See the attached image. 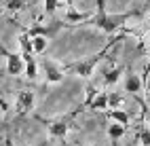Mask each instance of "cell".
Listing matches in <instances>:
<instances>
[{
    "instance_id": "obj_1",
    "label": "cell",
    "mask_w": 150,
    "mask_h": 146,
    "mask_svg": "<svg viewBox=\"0 0 150 146\" xmlns=\"http://www.w3.org/2000/svg\"><path fill=\"white\" fill-rule=\"evenodd\" d=\"M121 40H125V34H116L114 38H110V40L104 45L102 51H97V53H93V55H89V57H85V60H78V62H74V64L64 66V72H72V74H76V76H81V79H91V74H93V70H95V66H97V64L110 53V49H112L114 45H118Z\"/></svg>"
},
{
    "instance_id": "obj_2",
    "label": "cell",
    "mask_w": 150,
    "mask_h": 146,
    "mask_svg": "<svg viewBox=\"0 0 150 146\" xmlns=\"http://www.w3.org/2000/svg\"><path fill=\"white\" fill-rule=\"evenodd\" d=\"M137 13H108L106 11V2L104 0H97V11L95 15H91L87 23H93L95 28H99L104 34H114L116 30H121V28L129 21L131 17H135Z\"/></svg>"
},
{
    "instance_id": "obj_3",
    "label": "cell",
    "mask_w": 150,
    "mask_h": 146,
    "mask_svg": "<svg viewBox=\"0 0 150 146\" xmlns=\"http://www.w3.org/2000/svg\"><path fill=\"white\" fill-rule=\"evenodd\" d=\"M81 110H85V108H78V110L70 112V114H66V116H59V119L45 121L47 129H49V135H51L53 140H62V138H66V133L70 131V127H72V119H74V116L81 112Z\"/></svg>"
},
{
    "instance_id": "obj_4",
    "label": "cell",
    "mask_w": 150,
    "mask_h": 146,
    "mask_svg": "<svg viewBox=\"0 0 150 146\" xmlns=\"http://www.w3.org/2000/svg\"><path fill=\"white\" fill-rule=\"evenodd\" d=\"M62 28H72L70 23H64V21H51V23H47V26H32L30 28V30H25L28 32V36L32 38V36H45V38H49V40H51V38H55L57 34H59V30H62Z\"/></svg>"
},
{
    "instance_id": "obj_5",
    "label": "cell",
    "mask_w": 150,
    "mask_h": 146,
    "mask_svg": "<svg viewBox=\"0 0 150 146\" xmlns=\"http://www.w3.org/2000/svg\"><path fill=\"white\" fill-rule=\"evenodd\" d=\"M0 53H2V57L6 60V72L8 74H13V76L23 74V60H21V55H19V53H11L2 43H0Z\"/></svg>"
},
{
    "instance_id": "obj_6",
    "label": "cell",
    "mask_w": 150,
    "mask_h": 146,
    "mask_svg": "<svg viewBox=\"0 0 150 146\" xmlns=\"http://www.w3.org/2000/svg\"><path fill=\"white\" fill-rule=\"evenodd\" d=\"M34 110V91H28V89H21L15 97V112L17 114H30Z\"/></svg>"
},
{
    "instance_id": "obj_7",
    "label": "cell",
    "mask_w": 150,
    "mask_h": 146,
    "mask_svg": "<svg viewBox=\"0 0 150 146\" xmlns=\"http://www.w3.org/2000/svg\"><path fill=\"white\" fill-rule=\"evenodd\" d=\"M42 68H45V74H47V81L49 83H62L64 81V76H66L64 66H59L57 62L45 57V60H42Z\"/></svg>"
},
{
    "instance_id": "obj_8",
    "label": "cell",
    "mask_w": 150,
    "mask_h": 146,
    "mask_svg": "<svg viewBox=\"0 0 150 146\" xmlns=\"http://www.w3.org/2000/svg\"><path fill=\"white\" fill-rule=\"evenodd\" d=\"M64 19H66V23H70V26H76V23H87L89 19H91V13H78L76 9H74V4H68Z\"/></svg>"
},
{
    "instance_id": "obj_9",
    "label": "cell",
    "mask_w": 150,
    "mask_h": 146,
    "mask_svg": "<svg viewBox=\"0 0 150 146\" xmlns=\"http://www.w3.org/2000/svg\"><path fill=\"white\" fill-rule=\"evenodd\" d=\"M17 40H19V49H21V53H19V55H21V60H23V64H25V62H30V60L34 57V51H32V40H30V36H28V32H25V30L19 34Z\"/></svg>"
},
{
    "instance_id": "obj_10",
    "label": "cell",
    "mask_w": 150,
    "mask_h": 146,
    "mask_svg": "<svg viewBox=\"0 0 150 146\" xmlns=\"http://www.w3.org/2000/svg\"><path fill=\"white\" fill-rule=\"evenodd\" d=\"M142 87H144V83H142V79H139L137 74L129 72V74L125 76V91H127V93L137 95L139 91H142Z\"/></svg>"
},
{
    "instance_id": "obj_11",
    "label": "cell",
    "mask_w": 150,
    "mask_h": 146,
    "mask_svg": "<svg viewBox=\"0 0 150 146\" xmlns=\"http://www.w3.org/2000/svg\"><path fill=\"white\" fill-rule=\"evenodd\" d=\"M106 116L112 123H118V125H123V127H127L129 123H131V116H129V112L121 110V108H112V110H104Z\"/></svg>"
},
{
    "instance_id": "obj_12",
    "label": "cell",
    "mask_w": 150,
    "mask_h": 146,
    "mask_svg": "<svg viewBox=\"0 0 150 146\" xmlns=\"http://www.w3.org/2000/svg\"><path fill=\"white\" fill-rule=\"evenodd\" d=\"M89 108L99 110V112L108 110V93H106V91H97V95L93 97V102L89 104Z\"/></svg>"
},
{
    "instance_id": "obj_13",
    "label": "cell",
    "mask_w": 150,
    "mask_h": 146,
    "mask_svg": "<svg viewBox=\"0 0 150 146\" xmlns=\"http://www.w3.org/2000/svg\"><path fill=\"white\" fill-rule=\"evenodd\" d=\"M30 40H32V51H34V55H36V53H45L47 47H49V38H45V36H32Z\"/></svg>"
},
{
    "instance_id": "obj_14",
    "label": "cell",
    "mask_w": 150,
    "mask_h": 146,
    "mask_svg": "<svg viewBox=\"0 0 150 146\" xmlns=\"http://www.w3.org/2000/svg\"><path fill=\"white\" fill-rule=\"evenodd\" d=\"M121 72H123V68H110V70H106L104 74V83L110 87V85H116L118 81H121Z\"/></svg>"
},
{
    "instance_id": "obj_15",
    "label": "cell",
    "mask_w": 150,
    "mask_h": 146,
    "mask_svg": "<svg viewBox=\"0 0 150 146\" xmlns=\"http://www.w3.org/2000/svg\"><path fill=\"white\" fill-rule=\"evenodd\" d=\"M97 95V87L89 81L87 83V87H85V102H83V108H89V104L93 102V97Z\"/></svg>"
},
{
    "instance_id": "obj_16",
    "label": "cell",
    "mask_w": 150,
    "mask_h": 146,
    "mask_svg": "<svg viewBox=\"0 0 150 146\" xmlns=\"http://www.w3.org/2000/svg\"><path fill=\"white\" fill-rule=\"evenodd\" d=\"M108 135H110L112 140H121L123 135H125V127H123V125H118V123L108 125Z\"/></svg>"
},
{
    "instance_id": "obj_17",
    "label": "cell",
    "mask_w": 150,
    "mask_h": 146,
    "mask_svg": "<svg viewBox=\"0 0 150 146\" xmlns=\"http://www.w3.org/2000/svg\"><path fill=\"white\" fill-rule=\"evenodd\" d=\"M123 106V95L121 93H108V110L110 108H121Z\"/></svg>"
},
{
    "instance_id": "obj_18",
    "label": "cell",
    "mask_w": 150,
    "mask_h": 146,
    "mask_svg": "<svg viewBox=\"0 0 150 146\" xmlns=\"http://www.w3.org/2000/svg\"><path fill=\"white\" fill-rule=\"evenodd\" d=\"M59 6V0H45V13L47 15H53Z\"/></svg>"
},
{
    "instance_id": "obj_19",
    "label": "cell",
    "mask_w": 150,
    "mask_h": 146,
    "mask_svg": "<svg viewBox=\"0 0 150 146\" xmlns=\"http://www.w3.org/2000/svg\"><path fill=\"white\" fill-rule=\"evenodd\" d=\"M137 140H139V144H142V146H150V131H148V129H139Z\"/></svg>"
},
{
    "instance_id": "obj_20",
    "label": "cell",
    "mask_w": 150,
    "mask_h": 146,
    "mask_svg": "<svg viewBox=\"0 0 150 146\" xmlns=\"http://www.w3.org/2000/svg\"><path fill=\"white\" fill-rule=\"evenodd\" d=\"M6 9L8 11H21L23 9V0H6Z\"/></svg>"
},
{
    "instance_id": "obj_21",
    "label": "cell",
    "mask_w": 150,
    "mask_h": 146,
    "mask_svg": "<svg viewBox=\"0 0 150 146\" xmlns=\"http://www.w3.org/2000/svg\"><path fill=\"white\" fill-rule=\"evenodd\" d=\"M144 87H146V97H148V104H150V72H146V76H144Z\"/></svg>"
},
{
    "instance_id": "obj_22",
    "label": "cell",
    "mask_w": 150,
    "mask_h": 146,
    "mask_svg": "<svg viewBox=\"0 0 150 146\" xmlns=\"http://www.w3.org/2000/svg\"><path fill=\"white\" fill-rule=\"evenodd\" d=\"M144 116H146V119H148V123H150V110H146V108H144Z\"/></svg>"
},
{
    "instance_id": "obj_23",
    "label": "cell",
    "mask_w": 150,
    "mask_h": 146,
    "mask_svg": "<svg viewBox=\"0 0 150 146\" xmlns=\"http://www.w3.org/2000/svg\"><path fill=\"white\" fill-rule=\"evenodd\" d=\"M47 144H49V142H40V144H36V146H47Z\"/></svg>"
},
{
    "instance_id": "obj_24",
    "label": "cell",
    "mask_w": 150,
    "mask_h": 146,
    "mask_svg": "<svg viewBox=\"0 0 150 146\" xmlns=\"http://www.w3.org/2000/svg\"><path fill=\"white\" fill-rule=\"evenodd\" d=\"M66 2H68V4H72V0H66Z\"/></svg>"
}]
</instances>
